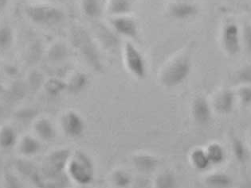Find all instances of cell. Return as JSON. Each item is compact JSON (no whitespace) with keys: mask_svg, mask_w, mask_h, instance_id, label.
<instances>
[{"mask_svg":"<svg viewBox=\"0 0 251 188\" xmlns=\"http://www.w3.org/2000/svg\"><path fill=\"white\" fill-rule=\"evenodd\" d=\"M71 41L75 49L87 63L95 68L100 67V53L93 38L84 28H74L71 31Z\"/></svg>","mask_w":251,"mask_h":188,"instance_id":"cell-1","label":"cell"},{"mask_svg":"<svg viewBox=\"0 0 251 188\" xmlns=\"http://www.w3.org/2000/svg\"><path fill=\"white\" fill-rule=\"evenodd\" d=\"M191 70L192 62L189 56H179L164 68L161 74V82L167 87L177 86L188 77Z\"/></svg>","mask_w":251,"mask_h":188,"instance_id":"cell-2","label":"cell"},{"mask_svg":"<svg viewBox=\"0 0 251 188\" xmlns=\"http://www.w3.org/2000/svg\"><path fill=\"white\" fill-rule=\"evenodd\" d=\"M25 13L30 21L43 26L57 25L65 19L63 11L51 5H30L26 6Z\"/></svg>","mask_w":251,"mask_h":188,"instance_id":"cell-3","label":"cell"},{"mask_svg":"<svg viewBox=\"0 0 251 188\" xmlns=\"http://www.w3.org/2000/svg\"><path fill=\"white\" fill-rule=\"evenodd\" d=\"M122 50L124 61L128 71L137 78H144L147 72V64L141 51L131 42H126Z\"/></svg>","mask_w":251,"mask_h":188,"instance_id":"cell-4","label":"cell"},{"mask_svg":"<svg viewBox=\"0 0 251 188\" xmlns=\"http://www.w3.org/2000/svg\"><path fill=\"white\" fill-rule=\"evenodd\" d=\"M222 46L229 56H236L242 49L241 33L239 28L234 22L225 24L221 34Z\"/></svg>","mask_w":251,"mask_h":188,"instance_id":"cell-5","label":"cell"},{"mask_svg":"<svg viewBox=\"0 0 251 188\" xmlns=\"http://www.w3.org/2000/svg\"><path fill=\"white\" fill-rule=\"evenodd\" d=\"M110 25L120 37L128 38L130 40H138L140 37L138 24L133 18L129 17L128 15L112 17Z\"/></svg>","mask_w":251,"mask_h":188,"instance_id":"cell-6","label":"cell"},{"mask_svg":"<svg viewBox=\"0 0 251 188\" xmlns=\"http://www.w3.org/2000/svg\"><path fill=\"white\" fill-rule=\"evenodd\" d=\"M94 33L104 49L110 53H116L121 46L120 36L112 28L107 27L104 24L100 23L94 27Z\"/></svg>","mask_w":251,"mask_h":188,"instance_id":"cell-7","label":"cell"},{"mask_svg":"<svg viewBox=\"0 0 251 188\" xmlns=\"http://www.w3.org/2000/svg\"><path fill=\"white\" fill-rule=\"evenodd\" d=\"M168 13L175 20L187 21L198 15L199 8L191 2H173L168 6Z\"/></svg>","mask_w":251,"mask_h":188,"instance_id":"cell-8","label":"cell"},{"mask_svg":"<svg viewBox=\"0 0 251 188\" xmlns=\"http://www.w3.org/2000/svg\"><path fill=\"white\" fill-rule=\"evenodd\" d=\"M235 100L236 95L234 91L225 89L216 95L214 100V108L219 114L227 115L233 112Z\"/></svg>","mask_w":251,"mask_h":188,"instance_id":"cell-9","label":"cell"},{"mask_svg":"<svg viewBox=\"0 0 251 188\" xmlns=\"http://www.w3.org/2000/svg\"><path fill=\"white\" fill-rule=\"evenodd\" d=\"M192 114L198 123L203 124L210 121L211 116V106L205 98L198 97L194 100Z\"/></svg>","mask_w":251,"mask_h":188,"instance_id":"cell-10","label":"cell"},{"mask_svg":"<svg viewBox=\"0 0 251 188\" xmlns=\"http://www.w3.org/2000/svg\"><path fill=\"white\" fill-rule=\"evenodd\" d=\"M132 10L130 0H109L107 11L113 17L128 15Z\"/></svg>","mask_w":251,"mask_h":188,"instance_id":"cell-11","label":"cell"},{"mask_svg":"<svg viewBox=\"0 0 251 188\" xmlns=\"http://www.w3.org/2000/svg\"><path fill=\"white\" fill-rule=\"evenodd\" d=\"M81 11L85 17L96 19L102 14V6L100 0H81Z\"/></svg>","mask_w":251,"mask_h":188,"instance_id":"cell-12","label":"cell"},{"mask_svg":"<svg viewBox=\"0 0 251 188\" xmlns=\"http://www.w3.org/2000/svg\"><path fill=\"white\" fill-rule=\"evenodd\" d=\"M231 149L234 157H235L238 163L245 164L247 162L248 153L244 143L240 138L238 137L232 138Z\"/></svg>","mask_w":251,"mask_h":188,"instance_id":"cell-13","label":"cell"},{"mask_svg":"<svg viewBox=\"0 0 251 188\" xmlns=\"http://www.w3.org/2000/svg\"><path fill=\"white\" fill-rule=\"evenodd\" d=\"M14 42V32L11 26L2 25L0 26V50L7 51L11 49Z\"/></svg>","mask_w":251,"mask_h":188,"instance_id":"cell-14","label":"cell"},{"mask_svg":"<svg viewBox=\"0 0 251 188\" xmlns=\"http://www.w3.org/2000/svg\"><path fill=\"white\" fill-rule=\"evenodd\" d=\"M206 152L210 163L213 165H220L225 160V152L224 148L217 143L210 145Z\"/></svg>","mask_w":251,"mask_h":188,"instance_id":"cell-15","label":"cell"},{"mask_svg":"<svg viewBox=\"0 0 251 188\" xmlns=\"http://www.w3.org/2000/svg\"><path fill=\"white\" fill-rule=\"evenodd\" d=\"M207 183L215 188H230L233 184L231 178L224 173L214 174L209 176Z\"/></svg>","mask_w":251,"mask_h":188,"instance_id":"cell-16","label":"cell"},{"mask_svg":"<svg viewBox=\"0 0 251 188\" xmlns=\"http://www.w3.org/2000/svg\"><path fill=\"white\" fill-rule=\"evenodd\" d=\"M233 81L236 84L251 85V64L243 66L236 71L233 76Z\"/></svg>","mask_w":251,"mask_h":188,"instance_id":"cell-17","label":"cell"},{"mask_svg":"<svg viewBox=\"0 0 251 188\" xmlns=\"http://www.w3.org/2000/svg\"><path fill=\"white\" fill-rule=\"evenodd\" d=\"M192 161L195 167L200 170L206 169L211 164L206 152L202 149H196L192 152Z\"/></svg>","mask_w":251,"mask_h":188,"instance_id":"cell-18","label":"cell"},{"mask_svg":"<svg viewBox=\"0 0 251 188\" xmlns=\"http://www.w3.org/2000/svg\"><path fill=\"white\" fill-rule=\"evenodd\" d=\"M240 33L242 46L247 54H251V24L248 22L243 23Z\"/></svg>","mask_w":251,"mask_h":188,"instance_id":"cell-19","label":"cell"},{"mask_svg":"<svg viewBox=\"0 0 251 188\" xmlns=\"http://www.w3.org/2000/svg\"><path fill=\"white\" fill-rule=\"evenodd\" d=\"M68 56V51L64 44H55L50 49L48 57L53 61H61Z\"/></svg>","mask_w":251,"mask_h":188,"instance_id":"cell-20","label":"cell"},{"mask_svg":"<svg viewBox=\"0 0 251 188\" xmlns=\"http://www.w3.org/2000/svg\"><path fill=\"white\" fill-rule=\"evenodd\" d=\"M238 97L243 106L251 105V85L242 86L238 91Z\"/></svg>","mask_w":251,"mask_h":188,"instance_id":"cell-21","label":"cell"},{"mask_svg":"<svg viewBox=\"0 0 251 188\" xmlns=\"http://www.w3.org/2000/svg\"><path fill=\"white\" fill-rule=\"evenodd\" d=\"M13 134L12 131L10 129H6L2 131V136L1 137V142L6 146H10L11 142H12Z\"/></svg>","mask_w":251,"mask_h":188,"instance_id":"cell-22","label":"cell"},{"mask_svg":"<svg viewBox=\"0 0 251 188\" xmlns=\"http://www.w3.org/2000/svg\"><path fill=\"white\" fill-rule=\"evenodd\" d=\"M9 0H0V11H2L7 6Z\"/></svg>","mask_w":251,"mask_h":188,"instance_id":"cell-23","label":"cell"},{"mask_svg":"<svg viewBox=\"0 0 251 188\" xmlns=\"http://www.w3.org/2000/svg\"><path fill=\"white\" fill-rule=\"evenodd\" d=\"M174 2H190V0H174Z\"/></svg>","mask_w":251,"mask_h":188,"instance_id":"cell-24","label":"cell"},{"mask_svg":"<svg viewBox=\"0 0 251 188\" xmlns=\"http://www.w3.org/2000/svg\"><path fill=\"white\" fill-rule=\"evenodd\" d=\"M250 141H251V136H250Z\"/></svg>","mask_w":251,"mask_h":188,"instance_id":"cell-25","label":"cell"}]
</instances>
